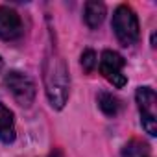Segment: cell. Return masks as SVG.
Here are the masks:
<instances>
[{"mask_svg":"<svg viewBox=\"0 0 157 157\" xmlns=\"http://www.w3.org/2000/svg\"><path fill=\"white\" fill-rule=\"evenodd\" d=\"M43 80L50 105L54 109H63L70 93V76L56 44H48L43 63Z\"/></svg>","mask_w":157,"mask_h":157,"instance_id":"6da1fadb","label":"cell"},{"mask_svg":"<svg viewBox=\"0 0 157 157\" xmlns=\"http://www.w3.org/2000/svg\"><path fill=\"white\" fill-rule=\"evenodd\" d=\"M111 28H113L117 39L120 41V44H124V46L135 44L139 41V37H140L137 13L126 4H122V6H118L115 10L113 21H111Z\"/></svg>","mask_w":157,"mask_h":157,"instance_id":"7a4b0ae2","label":"cell"},{"mask_svg":"<svg viewBox=\"0 0 157 157\" xmlns=\"http://www.w3.org/2000/svg\"><path fill=\"white\" fill-rule=\"evenodd\" d=\"M4 85L6 89L11 93V96L17 100L19 105L22 107H30L35 100V83L30 76H26L24 72H19V70H10L6 76H4Z\"/></svg>","mask_w":157,"mask_h":157,"instance_id":"3957f363","label":"cell"},{"mask_svg":"<svg viewBox=\"0 0 157 157\" xmlns=\"http://www.w3.org/2000/svg\"><path fill=\"white\" fill-rule=\"evenodd\" d=\"M139 113H140V124L146 129L150 137L157 135V96L151 87H139L135 93Z\"/></svg>","mask_w":157,"mask_h":157,"instance_id":"277c9868","label":"cell"},{"mask_svg":"<svg viewBox=\"0 0 157 157\" xmlns=\"http://www.w3.org/2000/svg\"><path fill=\"white\" fill-rule=\"evenodd\" d=\"M124 57L115 52V50H104L102 52V57H100V72L105 80L117 87V89H122L126 83H128V78L124 74Z\"/></svg>","mask_w":157,"mask_h":157,"instance_id":"5b68a950","label":"cell"},{"mask_svg":"<svg viewBox=\"0 0 157 157\" xmlns=\"http://www.w3.org/2000/svg\"><path fill=\"white\" fill-rule=\"evenodd\" d=\"M21 35H22L21 15L8 6H0V39L15 41Z\"/></svg>","mask_w":157,"mask_h":157,"instance_id":"8992f818","label":"cell"},{"mask_svg":"<svg viewBox=\"0 0 157 157\" xmlns=\"http://www.w3.org/2000/svg\"><path fill=\"white\" fill-rule=\"evenodd\" d=\"M105 19V4L100 2V0H89L85 4V10H83V21L85 24L94 30L98 28Z\"/></svg>","mask_w":157,"mask_h":157,"instance_id":"52a82bcc","label":"cell"},{"mask_svg":"<svg viewBox=\"0 0 157 157\" xmlns=\"http://www.w3.org/2000/svg\"><path fill=\"white\" fill-rule=\"evenodd\" d=\"M0 140L6 144L15 140V117L4 104H0Z\"/></svg>","mask_w":157,"mask_h":157,"instance_id":"ba28073f","label":"cell"},{"mask_svg":"<svg viewBox=\"0 0 157 157\" xmlns=\"http://www.w3.org/2000/svg\"><path fill=\"white\" fill-rule=\"evenodd\" d=\"M98 107L102 109L104 115L107 117H115L120 111V100L113 94V93H100L98 94Z\"/></svg>","mask_w":157,"mask_h":157,"instance_id":"9c48e42d","label":"cell"},{"mask_svg":"<svg viewBox=\"0 0 157 157\" xmlns=\"http://www.w3.org/2000/svg\"><path fill=\"white\" fill-rule=\"evenodd\" d=\"M122 157H150V146L139 139H131L122 148Z\"/></svg>","mask_w":157,"mask_h":157,"instance_id":"30bf717a","label":"cell"},{"mask_svg":"<svg viewBox=\"0 0 157 157\" xmlns=\"http://www.w3.org/2000/svg\"><path fill=\"white\" fill-rule=\"evenodd\" d=\"M82 67H83V70L85 72H93L94 68H96V65H98V56H96V52L94 50H91V48H87V50H83V54H82Z\"/></svg>","mask_w":157,"mask_h":157,"instance_id":"8fae6325","label":"cell"},{"mask_svg":"<svg viewBox=\"0 0 157 157\" xmlns=\"http://www.w3.org/2000/svg\"><path fill=\"white\" fill-rule=\"evenodd\" d=\"M50 157H63V153H61V150H54L50 153Z\"/></svg>","mask_w":157,"mask_h":157,"instance_id":"7c38bea8","label":"cell"},{"mask_svg":"<svg viewBox=\"0 0 157 157\" xmlns=\"http://www.w3.org/2000/svg\"><path fill=\"white\" fill-rule=\"evenodd\" d=\"M2 68H4V59L0 57V70H2Z\"/></svg>","mask_w":157,"mask_h":157,"instance_id":"4fadbf2b","label":"cell"}]
</instances>
